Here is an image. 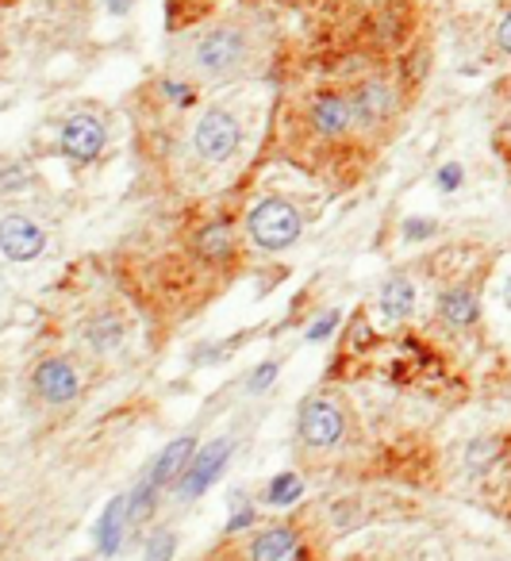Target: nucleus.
Here are the masks:
<instances>
[{
	"label": "nucleus",
	"instance_id": "9",
	"mask_svg": "<svg viewBox=\"0 0 511 561\" xmlns=\"http://www.w3.org/2000/svg\"><path fill=\"white\" fill-rule=\"evenodd\" d=\"M251 558L254 561H304V546H300V535L292 527H274L254 538Z\"/></svg>",
	"mask_w": 511,
	"mask_h": 561
},
{
	"label": "nucleus",
	"instance_id": "13",
	"mask_svg": "<svg viewBox=\"0 0 511 561\" xmlns=\"http://www.w3.org/2000/svg\"><path fill=\"white\" fill-rule=\"evenodd\" d=\"M350 101H355V112L362 124H381L393 112V89L381 85V81H365Z\"/></svg>",
	"mask_w": 511,
	"mask_h": 561
},
{
	"label": "nucleus",
	"instance_id": "3",
	"mask_svg": "<svg viewBox=\"0 0 511 561\" xmlns=\"http://www.w3.org/2000/svg\"><path fill=\"white\" fill-rule=\"evenodd\" d=\"M193 142H197V150L208 162H228L239 150V142H243V127H239V119L231 116V112L212 108L200 116L197 131H193Z\"/></svg>",
	"mask_w": 511,
	"mask_h": 561
},
{
	"label": "nucleus",
	"instance_id": "17",
	"mask_svg": "<svg viewBox=\"0 0 511 561\" xmlns=\"http://www.w3.org/2000/svg\"><path fill=\"white\" fill-rule=\"evenodd\" d=\"M85 335L96 351H112V346H119V339H124V328H119V320H112V316H96Z\"/></svg>",
	"mask_w": 511,
	"mask_h": 561
},
{
	"label": "nucleus",
	"instance_id": "11",
	"mask_svg": "<svg viewBox=\"0 0 511 561\" xmlns=\"http://www.w3.org/2000/svg\"><path fill=\"white\" fill-rule=\"evenodd\" d=\"M477 316H480V305H477V297H473L469 289L439 293V320L446 323V328L465 331V328H473V323H477Z\"/></svg>",
	"mask_w": 511,
	"mask_h": 561
},
{
	"label": "nucleus",
	"instance_id": "24",
	"mask_svg": "<svg viewBox=\"0 0 511 561\" xmlns=\"http://www.w3.org/2000/svg\"><path fill=\"white\" fill-rule=\"evenodd\" d=\"M335 323H338V316H335V312H330V316H323V320L315 323L312 331H307V339H327L330 331H335Z\"/></svg>",
	"mask_w": 511,
	"mask_h": 561
},
{
	"label": "nucleus",
	"instance_id": "23",
	"mask_svg": "<svg viewBox=\"0 0 511 561\" xmlns=\"http://www.w3.org/2000/svg\"><path fill=\"white\" fill-rule=\"evenodd\" d=\"M457 185H462V170H457V165H446V170L439 173V188H446V193H454Z\"/></svg>",
	"mask_w": 511,
	"mask_h": 561
},
{
	"label": "nucleus",
	"instance_id": "18",
	"mask_svg": "<svg viewBox=\"0 0 511 561\" xmlns=\"http://www.w3.org/2000/svg\"><path fill=\"white\" fill-rule=\"evenodd\" d=\"M154 492H158V484L147 477V481L127 496V523H142L150 512H154Z\"/></svg>",
	"mask_w": 511,
	"mask_h": 561
},
{
	"label": "nucleus",
	"instance_id": "8",
	"mask_svg": "<svg viewBox=\"0 0 511 561\" xmlns=\"http://www.w3.org/2000/svg\"><path fill=\"white\" fill-rule=\"evenodd\" d=\"M312 127L327 139H338V135H347L355 127L358 112H355V101L350 96H338V93H323L312 101Z\"/></svg>",
	"mask_w": 511,
	"mask_h": 561
},
{
	"label": "nucleus",
	"instance_id": "4",
	"mask_svg": "<svg viewBox=\"0 0 511 561\" xmlns=\"http://www.w3.org/2000/svg\"><path fill=\"white\" fill-rule=\"evenodd\" d=\"M228 458H231V438H216V443H208L205 450L197 454V461H193L189 469H185V477H182V484H177V492H182L185 500H193V496H200V492L208 489V484L220 477V469L228 466Z\"/></svg>",
	"mask_w": 511,
	"mask_h": 561
},
{
	"label": "nucleus",
	"instance_id": "28",
	"mask_svg": "<svg viewBox=\"0 0 511 561\" xmlns=\"http://www.w3.org/2000/svg\"><path fill=\"white\" fill-rule=\"evenodd\" d=\"M503 300H508V308H511V273H508V280H503Z\"/></svg>",
	"mask_w": 511,
	"mask_h": 561
},
{
	"label": "nucleus",
	"instance_id": "19",
	"mask_svg": "<svg viewBox=\"0 0 511 561\" xmlns=\"http://www.w3.org/2000/svg\"><path fill=\"white\" fill-rule=\"evenodd\" d=\"M297 496H300V477L297 473H281L274 484H269V504L284 507V504H292Z\"/></svg>",
	"mask_w": 511,
	"mask_h": 561
},
{
	"label": "nucleus",
	"instance_id": "27",
	"mask_svg": "<svg viewBox=\"0 0 511 561\" xmlns=\"http://www.w3.org/2000/svg\"><path fill=\"white\" fill-rule=\"evenodd\" d=\"M251 523H254V512H239L235 519L228 523V530H243V527H251Z\"/></svg>",
	"mask_w": 511,
	"mask_h": 561
},
{
	"label": "nucleus",
	"instance_id": "7",
	"mask_svg": "<svg viewBox=\"0 0 511 561\" xmlns=\"http://www.w3.org/2000/svg\"><path fill=\"white\" fill-rule=\"evenodd\" d=\"M62 150L73 162H93L104 150V124L96 116H70L62 127Z\"/></svg>",
	"mask_w": 511,
	"mask_h": 561
},
{
	"label": "nucleus",
	"instance_id": "16",
	"mask_svg": "<svg viewBox=\"0 0 511 561\" xmlns=\"http://www.w3.org/2000/svg\"><path fill=\"white\" fill-rule=\"evenodd\" d=\"M197 250L205 257H228L231 254V231L228 224H212L197 234Z\"/></svg>",
	"mask_w": 511,
	"mask_h": 561
},
{
	"label": "nucleus",
	"instance_id": "26",
	"mask_svg": "<svg viewBox=\"0 0 511 561\" xmlns=\"http://www.w3.org/2000/svg\"><path fill=\"white\" fill-rule=\"evenodd\" d=\"M131 9H135V0H104V12H112V16H127Z\"/></svg>",
	"mask_w": 511,
	"mask_h": 561
},
{
	"label": "nucleus",
	"instance_id": "20",
	"mask_svg": "<svg viewBox=\"0 0 511 561\" xmlns=\"http://www.w3.org/2000/svg\"><path fill=\"white\" fill-rule=\"evenodd\" d=\"M174 546H177L174 530H158V535L150 538V546H147V561H170V558H174Z\"/></svg>",
	"mask_w": 511,
	"mask_h": 561
},
{
	"label": "nucleus",
	"instance_id": "22",
	"mask_svg": "<svg viewBox=\"0 0 511 561\" xmlns=\"http://www.w3.org/2000/svg\"><path fill=\"white\" fill-rule=\"evenodd\" d=\"M404 234H408V239H427V234H434V224L431 219H408Z\"/></svg>",
	"mask_w": 511,
	"mask_h": 561
},
{
	"label": "nucleus",
	"instance_id": "2",
	"mask_svg": "<svg viewBox=\"0 0 511 561\" xmlns=\"http://www.w3.org/2000/svg\"><path fill=\"white\" fill-rule=\"evenodd\" d=\"M246 58V39L235 27H212L208 35H200L197 47H193V66L208 78H223V73H235Z\"/></svg>",
	"mask_w": 511,
	"mask_h": 561
},
{
	"label": "nucleus",
	"instance_id": "25",
	"mask_svg": "<svg viewBox=\"0 0 511 561\" xmlns=\"http://www.w3.org/2000/svg\"><path fill=\"white\" fill-rule=\"evenodd\" d=\"M496 43H500L503 55H511V12H508V16H503L500 32H496Z\"/></svg>",
	"mask_w": 511,
	"mask_h": 561
},
{
	"label": "nucleus",
	"instance_id": "6",
	"mask_svg": "<svg viewBox=\"0 0 511 561\" xmlns=\"http://www.w3.org/2000/svg\"><path fill=\"white\" fill-rule=\"evenodd\" d=\"M342 435V412L330 400H307L300 412V438L307 446H330Z\"/></svg>",
	"mask_w": 511,
	"mask_h": 561
},
{
	"label": "nucleus",
	"instance_id": "15",
	"mask_svg": "<svg viewBox=\"0 0 511 561\" xmlns=\"http://www.w3.org/2000/svg\"><path fill=\"white\" fill-rule=\"evenodd\" d=\"M124 523H127V500H112L108 507H104L101 523H96V546H101L104 553H116L119 550V538H124Z\"/></svg>",
	"mask_w": 511,
	"mask_h": 561
},
{
	"label": "nucleus",
	"instance_id": "10",
	"mask_svg": "<svg viewBox=\"0 0 511 561\" xmlns=\"http://www.w3.org/2000/svg\"><path fill=\"white\" fill-rule=\"evenodd\" d=\"M35 389H39L50 404H66V400L78 397L81 381H78V374H73V366H66V362H43V366L35 369Z\"/></svg>",
	"mask_w": 511,
	"mask_h": 561
},
{
	"label": "nucleus",
	"instance_id": "5",
	"mask_svg": "<svg viewBox=\"0 0 511 561\" xmlns=\"http://www.w3.org/2000/svg\"><path fill=\"white\" fill-rule=\"evenodd\" d=\"M43 227L32 224L27 216H4L0 219V250L12 257V262H32L43 254Z\"/></svg>",
	"mask_w": 511,
	"mask_h": 561
},
{
	"label": "nucleus",
	"instance_id": "12",
	"mask_svg": "<svg viewBox=\"0 0 511 561\" xmlns=\"http://www.w3.org/2000/svg\"><path fill=\"white\" fill-rule=\"evenodd\" d=\"M378 308H381V316H385L388 323L408 320L411 308H416V285H411L408 277H393V280H385V289H381Z\"/></svg>",
	"mask_w": 511,
	"mask_h": 561
},
{
	"label": "nucleus",
	"instance_id": "21",
	"mask_svg": "<svg viewBox=\"0 0 511 561\" xmlns=\"http://www.w3.org/2000/svg\"><path fill=\"white\" fill-rule=\"evenodd\" d=\"M274 377H277V362H266V366H262V369H254V377H251V392L269 389V385H274Z\"/></svg>",
	"mask_w": 511,
	"mask_h": 561
},
{
	"label": "nucleus",
	"instance_id": "14",
	"mask_svg": "<svg viewBox=\"0 0 511 561\" xmlns=\"http://www.w3.org/2000/svg\"><path fill=\"white\" fill-rule=\"evenodd\" d=\"M189 458H193V438H174V443L158 454L154 469H150V481H154L158 489H162V484H170V481H177Z\"/></svg>",
	"mask_w": 511,
	"mask_h": 561
},
{
	"label": "nucleus",
	"instance_id": "1",
	"mask_svg": "<svg viewBox=\"0 0 511 561\" xmlns=\"http://www.w3.org/2000/svg\"><path fill=\"white\" fill-rule=\"evenodd\" d=\"M246 227H251V239L258 242V247L284 250V247H292V242L300 239V211L292 208L289 201H277V196H269V201H262L258 208L251 211Z\"/></svg>",
	"mask_w": 511,
	"mask_h": 561
}]
</instances>
